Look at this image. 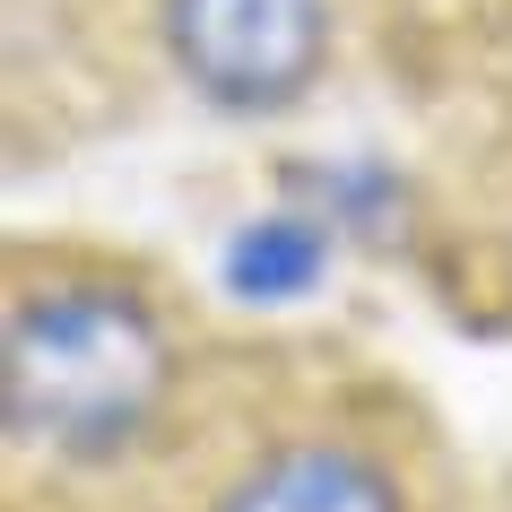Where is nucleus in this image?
Returning a JSON list of instances; mask_svg holds the SVG:
<instances>
[{
	"label": "nucleus",
	"mask_w": 512,
	"mask_h": 512,
	"mask_svg": "<svg viewBox=\"0 0 512 512\" xmlns=\"http://www.w3.org/2000/svg\"><path fill=\"white\" fill-rule=\"evenodd\" d=\"M165 330L139 296L113 287H35L9 304V348H0V400L9 434L27 452L105 460L122 452L165 400Z\"/></svg>",
	"instance_id": "nucleus-1"
},
{
	"label": "nucleus",
	"mask_w": 512,
	"mask_h": 512,
	"mask_svg": "<svg viewBox=\"0 0 512 512\" xmlns=\"http://www.w3.org/2000/svg\"><path fill=\"white\" fill-rule=\"evenodd\" d=\"M165 53L217 113L296 105L330 53L322 0H165Z\"/></svg>",
	"instance_id": "nucleus-2"
},
{
	"label": "nucleus",
	"mask_w": 512,
	"mask_h": 512,
	"mask_svg": "<svg viewBox=\"0 0 512 512\" xmlns=\"http://www.w3.org/2000/svg\"><path fill=\"white\" fill-rule=\"evenodd\" d=\"M226 512H400V495L348 443H287L226 495Z\"/></svg>",
	"instance_id": "nucleus-3"
}]
</instances>
